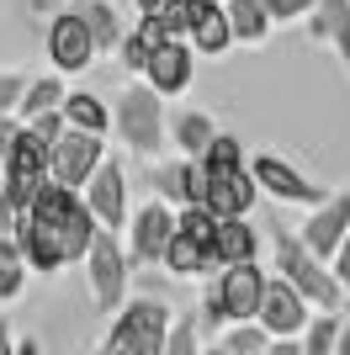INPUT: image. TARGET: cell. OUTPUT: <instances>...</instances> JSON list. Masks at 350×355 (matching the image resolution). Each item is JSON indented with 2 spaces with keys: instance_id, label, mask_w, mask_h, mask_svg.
<instances>
[{
  "instance_id": "cell-1",
  "label": "cell",
  "mask_w": 350,
  "mask_h": 355,
  "mask_svg": "<svg viewBox=\"0 0 350 355\" xmlns=\"http://www.w3.org/2000/svg\"><path fill=\"white\" fill-rule=\"evenodd\" d=\"M96 234H101V223L85 207V196L48 180L43 191L32 196V207L16 218L11 239L22 244V254H27V266L38 276H58L64 266H85Z\"/></svg>"
},
{
  "instance_id": "cell-2",
  "label": "cell",
  "mask_w": 350,
  "mask_h": 355,
  "mask_svg": "<svg viewBox=\"0 0 350 355\" xmlns=\"http://www.w3.org/2000/svg\"><path fill=\"white\" fill-rule=\"evenodd\" d=\"M265 239H271V266H276V276H287L319 313H340V308H345L350 292L335 282L329 260H319V254L303 244V234H292L281 218H271V223H265Z\"/></svg>"
},
{
  "instance_id": "cell-3",
  "label": "cell",
  "mask_w": 350,
  "mask_h": 355,
  "mask_svg": "<svg viewBox=\"0 0 350 355\" xmlns=\"http://www.w3.org/2000/svg\"><path fill=\"white\" fill-rule=\"evenodd\" d=\"M112 133L122 138L133 159L160 164L165 159V138H170V117H165V96L149 80H128L122 96L112 101Z\"/></svg>"
},
{
  "instance_id": "cell-4",
  "label": "cell",
  "mask_w": 350,
  "mask_h": 355,
  "mask_svg": "<svg viewBox=\"0 0 350 355\" xmlns=\"http://www.w3.org/2000/svg\"><path fill=\"white\" fill-rule=\"evenodd\" d=\"M175 324V308L165 297H128L112 313L96 355H165V334Z\"/></svg>"
},
{
  "instance_id": "cell-5",
  "label": "cell",
  "mask_w": 350,
  "mask_h": 355,
  "mask_svg": "<svg viewBox=\"0 0 350 355\" xmlns=\"http://www.w3.org/2000/svg\"><path fill=\"white\" fill-rule=\"evenodd\" d=\"M85 282H90V302H96V313H106V318L133 297L128 292V286H133V260H128L122 234H112V228L96 234V244H90V254H85Z\"/></svg>"
},
{
  "instance_id": "cell-6",
  "label": "cell",
  "mask_w": 350,
  "mask_h": 355,
  "mask_svg": "<svg viewBox=\"0 0 350 355\" xmlns=\"http://www.w3.org/2000/svg\"><path fill=\"white\" fill-rule=\"evenodd\" d=\"M249 175H255L260 196H271V202H281V207H319L324 196H329L308 170H297L287 154H271V148L249 154Z\"/></svg>"
},
{
  "instance_id": "cell-7",
  "label": "cell",
  "mask_w": 350,
  "mask_h": 355,
  "mask_svg": "<svg viewBox=\"0 0 350 355\" xmlns=\"http://www.w3.org/2000/svg\"><path fill=\"white\" fill-rule=\"evenodd\" d=\"M170 239H175V207L165 202V196H154V202H144V207H133L128 228H122V244H128L133 266H165Z\"/></svg>"
},
{
  "instance_id": "cell-8",
  "label": "cell",
  "mask_w": 350,
  "mask_h": 355,
  "mask_svg": "<svg viewBox=\"0 0 350 355\" xmlns=\"http://www.w3.org/2000/svg\"><path fill=\"white\" fill-rule=\"evenodd\" d=\"M85 207L96 212V223L101 228H112V234H122L133 218V191H128V170H122V154H106L101 164H96V175L85 180Z\"/></svg>"
},
{
  "instance_id": "cell-9",
  "label": "cell",
  "mask_w": 350,
  "mask_h": 355,
  "mask_svg": "<svg viewBox=\"0 0 350 355\" xmlns=\"http://www.w3.org/2000/svg\"><path fill=\"white\" fill-rule=\"evenodd\" d=\"M43 48H48V64H53L58 74H85L90 64L101 59V53H96V37H90V27L80 21L74 6H64L43 27Z\"/></svg>"
},
{
  "instance_id": "cell-10",
  "label": "cell",
  "mask_w": 350,
  "mask_h": 355,
  "mask_svg": "<svg viewBox=\"0 0 350 355\" xmlns=\"http://www.w3.org/2000/svg\"><path fill=\"white\" fill-rule=\"evenodd\" d=\"M101 159H106V138L69 128V133L48 148V180L69 186V191H85V180L96 175V164H101Z\"/></svg>"
},
{
  "instance_id": "cell-11",
  "label": "cell",
  "mask_w": 350,
  "mask_h": 355,
  "mask_svg": "<svg viewBox=\"0 0 350 355\" xmlns=\"http://www.w3.org/2000/svg\"><path fill=\"white\" fill-rule=\"evenodd\" d=\"M313 313H319V308H313V302H308V297L297 292L287 276H271L255 318L265 324V334H271V340H297V334L308 329V318H313Z\"/></svg>"
},
{
  "instance_id": "cell-12",
  "label": "cell",
  "mask_w": 350,
  "mask_h": 355,
  "mask_svg": "<svg viewBox=\"0 0 350 355\" xmlns=\"http://www.w3.org/2000/svg\"><path fill=\"white\" fill-rule=\"evenodd\" d=\"M303 244L319 260H335V250L345 244V234H350V186H340V191H329L319 202V207H308V218H303Z\"/></svg>"
},
{
  "instance_id": "cell-13",
  "label": "cell",
  "mask_w": 350,
  "mask_h": 355,
  "mask_svg": "<svg viewBox=\"0 0 350 355\" xmlns=\"http://www.w3.org/2000/svg\"><path fill=\"white\" fill-rule=\"evenodd\" d=\"M212 282H218V292H223L228 318L233 324H249V318L260 313V297H265V282H271V276L260 270V260H239V266L212 270Z\"/></svg>"
},
{
  "instance_id": "cell-14",
  "label": "cell",
  "mask_w": 350,
  "mask_h": 355,
  "mask_svg": "<svg viewBox=\"0 0 350 355\" xmlns=\"http://www.w3.org/2000/svg\"><path fill=\"white\" fill-rule=\"evenodd\" d=\"M154 196H165L175 212H181V207H202V202H207V170H202V159H191V154L160 159V164H154Z\"/></svg>"
},
{
  "instance_id": "cell-15",
  "label": "cell",
  "mask_w": 350,
  "mask_h": 355,
  "mask_svg": "<svg viewBox=\"0 0 350 355\" xmlns=\"http://www.w3.org/2000/svg\"><path fill=\"white\" fill-rule=\"evenodd\" d=\"M191 74H197V48H191L186 37H170L165 48H154V59H149L144 80L160 90L165 101H170V96H186Z\"/></svg>"
},
{
  "instance_id": "cell-16",
  "label": "cell",
  "mask_w": 350,
  "mask_h": 355,
  "mask_svg": "<svg viewBox=\"0 0 350 355\" xmlns=\"http://www.w3.org/2000/svg\"><path fill=\"white\" fill-rule=\"evenodd\" d=\"M308 37L319 48H329L350 74V0H313V11H308Z\"/></svg>"
},
{
  "instance_id": "cell-17",
  "label": "cell",
  "mask_w": 350,
  "mask_h": 355,
  "mask_svg": "<svg viewBox=\"0 0 350 355\" xmlns=\"http://www.w3.org/2000/svg\"><path fill=\"white\" fill-rule=\"evenodd\" d=\"M260 202V186L249 170H228V175H207V202L202 207L212 218H249Z\"/></svg>"
},
{
  "instance_id": "cell-18",
  "label": "cell",
  "mask_w": 350,
  "mask_h": 355,
  "mask_svg": "<svg viewBox=\"0 0 350 355\" xmlns=\"http://www.w3.org/2000/svg\"><path fill=\"white\" fill-rule=\"evenodd\" d=\"M165 270H170L175 282H207V276L218 270L212 244H202L197 234H186V228L175 223V239H170V250H165Z\"/></svg>"
},
{
  "instance_id": "cell-19",
  "label": "cell",
  "mask_w": 350,
  "mask_h": 355,
  "mask_svg": "<svg viewBox=\"0 0 350 355\" xmlns=\"http://www.w3.org/2000/svg\"><path fill=\"white\" fill-rule=\"evenodd\" d=\"M186 43L197 48V59H223L228 48H239V43H233V27H228L223 0H207V6H202V16H197L191 32H186Z\"/></svg>"
},
{
  "instance_id": "cell-20",
  "label": "cell",
  "mask_w": 350,
  "mask_h": 355,
  "mask_svg": "<svg viewBox=\"0 0 350 355\" xmlns=\"http://www.w3.org/2000/svg\"><path fill=\"white\" fill-rule=\"evenodd\" d=\"M212 260L223 266H239V260H260V228L249 218H218V234H212Z\"/></svg>"
},
{
  "instance_id": "cell-21",
  "label": "cell",
  "mask_w": 350,
  "mask_h": 355,
  "mask_svg": "<svg viewBox=\"0 0 350 355\" xmlns=\"http://www.w3.org/2000/svg\"><path fill=\"white\" fill-rule=\"evenodd\" d=\"M223 11H228V27H233V43L239 48H265L271 43L276 21L265 16L260 0H223Z\"/></svg>"
},
{
  "instance_id": "cell-22",
  "label": "cell",
  "mask_w": 350,
  "mask_h": 355,
  "mask_svg": "<svg viewBox=\"0 0 350 355\" xmlns=\"http://www.w3.org/2000/svg\"><path fill=\"white\" fill-rule=\"evenodd\" d=\"M64 122L69 128H80V133H112V101H101L96 90H80L69 85V96H64Z\"/></svg>"
},
{
  "instance_id": "cell-23",
  "label": "cell",
  "mask_w": 350,
  "mask_h": 355,
  "mask_svg": "<svg viewBox=\"0 0 350 355\" xmlns=\"http://www.w3.org/2000/svg\"><path fill=\"white\" fill-rule=\"evenodd\" d=\"M218 138V122H212V112H202V106H186V112H175L170 117V144L181 148V154H191V159H202V148Z\"/></svg>"
},
{
  "instance_id": "cell-24",
  "label": "cell",
  "mask_w": 350,
  "mask_h": 355,
  "mask_svg": "<svg viewBox=\"0 0 350 355\" xmlns=\"http://www.w3.org/2000/svg\"><path fill=\"white\" fill-rule=\"evenodd\" d=\"M74 11H80V21L90 27V37H96V53H117V43H122V11H117L112 0H69Z\"/></svg>"
},
{
  "instance_id": "cell-25",
  "label": "cell",
  "mask_w": 350,
  "mask_h": 355,
  "mask_svg": "<svg viewBox=\"0 0 350 355\" xmlns=\"http://www.w3.org/2000/svg\"><path fill=\"white\" fill-rule=\"evenodd\" d=\"M64 96H69V85H64V74H32V85H27V96H22V106H16V117L22 122H32L38 112H58L64 106Z\"/></svg>"
},
{
  "instance_id": "cell-26",
  "label": "cell",
  "mask_w": 350,
  "mask_h": 355,
  "mask_svg": "<svg viewBox=\"0 0 350 355\" xmlns=\"http://www.w3.org/2000/svg\"><path fill=\"white\" fill-rule=\"evenodd\" d=\"M27 276H32V266H27V254H22V244L0 239V308L27 292Z\"/></svg>"
},
{
  "instance_id": "cell-27",
  "label": "cell",
  "mask_w": 350,
  "mask_h": 355,
  "mask_svg": "<svg viewBox=\"0 0 350 355\" xmlns=\"http://www.w3.org/2000/svg\"><path fill=\"white\" fill-rule=\"evenodd\" d=\"M202 170L207 175H228V170H249V154H244V144L233 133H223L218 128V138L202 148Z\"/></svg>"
},
{
  "instance_id": "cell-28",
  "label": "cell",
  "mask_w": 350,
  "mask_h": 355,
  "mask_svg": "<svg viewBox=\"0 0 350 355\" xmlns=\"http://www.w3.org/2000/svg\"><path fill=\"white\" fill-rule=\"evenodd\" d=\"M340 324H345L340 313H313V318H308V329L297 334V340H303V355H335Z\"/></svg>"
},
{
  "instance_id": "cell-29",
  "label": "cell",
  "mask_w": 350,
  "mask_h": 355,
  "mask_svg": "<svg viewBox=\"0 0 350 355\" xmlns=\"http://www.w3.org/2000/svg\"><path fill=\"white\" fill-rule=\"evenodd\" d=\"M223 345H228V355H265L271 334H265L260 318H249V324H228L223 329Z\"/></svg>"
},
{
  "instance_id": "cell-30",
  "label": "cell",
  "mask_w": 350,
  "mask_h": 355,
  "mask_svg": "<svg viewBox=\"0 0 350 355\" xmlns=\"http://www.w3.org/2000/svg\"><path fill=\"white\" fill-rule=\"evenodd\" d=\"M165 355H202V324H197V313H175L170 334H165Z\"/></svg>"
},
{
  "instance_id": "cell-31",
  "label": "cell",
  "mask_w": 350,
  "mask_h": 355,
  "mask_svg": "<svg viewBox=\"0 0 350 355\" xmlns=\"http://www.w3.org/2000/svg\"><path fill=\"white\" fill-rule=\"evenodd\" d=\"M197 324L207 329V340H212V334H223V329L233 324V318H228V308H223L218 282H207V286H202V297H197Z\"/></svg>"
},
{
  "instance_id": "cell-32",
  "label": "cell",
  "mask_w": 350,
  "mask_h": 355,
  "mask_svg": "<svg viewBox=\"0 0 350 355\" xmlns=\"http://www.w3.org/2000/svg\"><path fill=\"white\" fill-rule=\"evenodd\" d=\"M149 59H154V48L128 27V32H122V43H117V64H122V74H128V80H144Z\"/></svg>"
},
{
  "instance_id": "cell-33",
  "label": "cell",
  "mask_w": 350,
  "mask_h": 355,
  "mask_svg": "<svg viewBox=\"0 0 350 355\" xmlns=\"http://www.w3.org/2000/svg\"><path fill=\"white\" fill-rule=\"evenodd\" d=\"M27 85H32L27 69H0V112H16L22 96H27Z\"/></svg>"
},
{
  "instance_id": "cell-34",
  "label": "cell",
  "mask_w": 350,
  "mask_h": 355,
  "mask_svg": "<svg viewBox=\"0 0 350 355\" xmlns=\"http://www.w3.org/2000/svg\"><path fill=\"white\" fill-rule=\"evenodd\" d=\"M265 16L276 21V27H292V21H308V11H313V0H260Z\"/></svg>"
},
{
  "instance_id": "cell-35",
  "label": "cell",
  "mask_w": 350,
  "mask_h": 355,
  "mask_svg": "<svg viewBox=\"0 0 350 355\" xmlns=\"http://www.w3.org/2000/svg\"><path fill=\"white\" fill-rule=\"evenodd\" d=\"M27 128H32V133H38V138H43V144H48V148H53V144H58V138L69 133V122H64V106H58V112H38V117H32V122H27Z\"/></svg>"
},
{
  "instance_id": "cell-36",
  "label": "cell",
  "mask_w": 350,
  "mask_h": 355,
  "mask_svg": "<svg viewBox=\"0 0 350 355\" xmlns=\"http://www.w3.org/2000/svg\"><path fill=\"white\" fill-rule=\"evenodd\" d=\"M22 128H27V122L16 117V112H0V164H6V154H11V148H16V138H22Z\"/></svg>"
},
{
  "instance_id": "cell-37",
  "label": "cell",
  "mask_w": 350,
  "mask_h": 355,
  "mask_svg": "<svg viewBox=\"0 0 350 355\" xmlns=\"http://www.w3.org/2000/svg\"><path fill=\"white\" fill-rule=\"evenodd\" d=\"M16 218H22V207H16L11 191L0 186V239H11V234H16Z\"/></svg>"
},
{
  "instance_id": "cell-38",
  "label": "cell",
  "mask_w": 350,
  "mask_h": 355,
  "mask_svg": "<svg viewBox=\"0 0 350 355\" xmlns=\"http://www.w3.org/2000/svg\"><path fill=\"white\" fill-rule=\"evenodd\" d=\"M329 270H335V282L350 292V234H345V244L335 250V260H329Z\"/></svg>"
},
{
  "instance_id": "cell-39",
  "label": "cell",
  "mask_w": 350,
  "mask_h": 355,
  "mask_svg": "<svg viewBox=\"0 0 350 355\" xmlns=\"http://www.w3.org/2000/svg\"><path fill=\"white\" fill-rule=\"evenodd\" d=\"M265 355H303V340H271Z\"/></svg>"
},
{
  "instance_id": "cell-40",
  "label": "cell",
  "mask_w": 350,
  "mask_h": 355,
  "mask_svg": "<svg viewBox=\"0 0 350 355\" xmlns=\"http://www.w3.org/2000/svg\"><path fill=\"white\" fill-rule=\"evenodd\" d=\"M0 355H16V334H11V324L0 318Z\"/></svg>"
},
{
  "instance_id": "cell-41",
  "label": "cell",
  "mask_w": 350,
  "mask_h": 355,
  "mask_svg": "<svg viewBox=\"0 0 350 355\" xmlns=\"http://www.w3.org/2000/svg\"><path fill=\"white\" fill-rule=\"evenodd\" d=\"M335 355H350V318L340 324V340H335Z\"/></svg>"
},
{
  "instance_id": "cell-42",
  "label": "cell",
  "mask_w": 350,
  "mask_h": 355,
  "mask_svg": "<svg viewBox=\"0 0 350 355\" xmlns=\"http://www.w3.org/2000/svg\"><path fill=\"white\" fill-rule=\"evenodd\" d=\"M138 6V16H154V11H165V0H133Z\"/></svg>"
},
{
  "instance_id": "cell-43",
  "label": "cell",
  "mask_w": 350,
  "mask_h": 355,
  "mask_svg": "<svg viewBox=\"0 0 350 355\" xmlns=\"http://www.w3.org/2000/svg\"><path fill=\"white\" fill-rule=\"evenodd\" d=\"M16 355H43V345L38 340H16Z\"/></svg>"
},
{
  "instance_id": "cell-44",
  "label": "cell",
  "mask_w": 350,
  "mask_h": 355,
  "mask_svg": "<svg viewBox=\"0 0 350 355\" xmlns=\"http://www.w3.org/2000/svg\"><path fill=\"white\" fill-rule=\"evenodd\" d=\"M202 355H228V345H223V340H212V345H202Z\"/></svg>"
}]
</instances>
